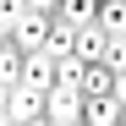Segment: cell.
<instances>
[{
  "label": "cell",
  "instance_id": "cell-1",
  "mask_svg": "<svg viewBox=\"0 0 126 126\" xmlns=\"http://www.w3.org/2000/svg\"><path fill=\"white\" fill-rule=\"evenodd\" d=\"M0 121L6 126H28V121H49V93H33V88H6L0 99Z\"/></svg>",
  "mask_w": 126,
  "mask_h": 126
},
{
  "label": "cell",
  "instance_id": "cell-2",
  "mask_svg": "<svg viewBox=\"0 0 126 126\" xmlns=\"http://www.w3.org/2000/svg\"><path fill=\"white\" fill-rule=\"evenodd\" d=\"M6 33H11V44L22 49V55H38V49L49 44V33H55V16H44V11H28V16H16Z\"/></svg>",
  "mask_w": 126,
  "mask_h": 126
},
{
  "label": "cell",
  "instance_id": "cell-3",
  "mask_svg": "<svg viewBox=\"0 0 126 126\" xmlns=\"http://www.w3.org/2000/svg\"><path fill=\"white\" fill-rule=\"evenodd\" d=\"M82 121V88H49V126H77Z\"/></svg>",
  "mask_w": 126,
  "mask_h": 126
},
{
  "label": "cell",
  "instance_id": "cell-4",
  "mask_svg": "<svg viewBox=\"0 0 126 126\" xmlns=\"http://www.w3.org/2000/svg\"><path fill=\"white\" fill-rule=\"evenodd\" d=\"M22 88H33V93H49L55 88V60L38 49V55H28V66H22Z\"/></svg>",
  "mask_w": 126,
  "mask_h": 126
},
{
  "label": "cell",
  "instance_id": "cell-5",
  "mask_svg": "<svg viewBox=\"0 0 126 126\" xmlns=\"http://www.w3.org/2000/svg\"><path fill=\"white\" fill-rule=\"evenodd\" d=\"M121 110H126V104H121L115 93H99V99H82V121H88V126H115V121H121Z\"/></svg>",
  "mask_w": 126,
  "mask_h": 126
},
{
  "label": "cell",
  "instance_id": "cell-6",
  "mask_svg": "<svg viewBox=\"0 0 126 126\" xmlns=\"http://www.w3.org/2000/svg\"><path fill=\"white\" fill-rule=\"evenodd\" d=\"M104 44H110V33H104V28H77L71 55L82 60V66H93V60H104Z\"/></svg>",
  "mask_w": 126,
  "mask_h": 126
},
{
  "label": "cell",
  "instance_id": "cell-7",
  "mask_svg": "<svg viewBox=\"0 0 126 126\" xmlns=\"http://www.w3.org/2000/svg\"><path fill=\"white\" fill-rule=\"evenodd\" d=\"M22 66H28V55L11 44V33L0 38V88H16V82H22Z\"/></svg>",
  "mask_w": 126,
  "mask_h": 126
},
{
  "label": "cell",
  "instance_id": "cell-8",
  "mask_svg": "<svg viewBox=\"0 0 126 126\" xmlns=\"http://www.w3.org/2000/svg\"><path fill=\"white\" fill-rule=\"evenodd\" d=\"M60 22L66 28H99V0H60Z\"/></svg>",
  "mask_w": 126,
  "mask_h": 126
},
{
  "label": "cell",
  "instance_id": "cell-9",
  "mask_svg": "<svg viewBox=\"0 0 126 126\" xmlns=\"http://www.w3.org/2000/svg\"><path fill=\"white\" fill-rule=\"evenodd\" d=\"M99 93H115V71L93 60V66H82V99H99Z\"/></svg>",
  "mask_w": 126,
  "mask_h": 126
},
{
  "label": "cell",
  "instance_id": "cell-10",
  "mask_svg": "<svg viewBox=\"0 0 126 126\" xmlns=\"http://www.w3.org/2000/svg\"><path fill=\"white\" fill-rule=\"evenodd\" d=\"M99 28L104 33H126V0H99Z\"/></svg>",
  "mask_w": 126,
  "mask_h": 126
},
{
  "label": "cell",
  "instance_id": "cell-11",
  "mask_svg": "<svg viewBox=\"0 0 126 126\" xmlns=\"http://www.w3.org/2000/svg\"><path fill=\"white\" fill-rule=\"evenodd\" d=\"M55 88H82V60H77V55L55 60Z\"/></svg>",
  "mask_w": 126,
  "mask_h": 126
},
{
  "label": "cell",
  "instance_id": "cell-12",
  "mask_svg": "<svg viewBox=\"0 0 126 126\" xmlns=\"http://www.w3.org/2000/svg\"><path fill=\"white\" fill-rule=\"evenodd\" d=\"M104 66H110V71H126V33H110V44H104Z\"/></svg>",
  "mask_w": 126,
  "mask_h": 126
},
{
  "label": "cell",
  "instance_id": "cell-13",
  "mask_svg": "<svg viewBox=\"0 0 126 126\" xmlns=\"http://www.w3.org/2000/svg\"><path fill=\"white\" fill-rule=\"evenodd\" d=\"M33 11H44V16H60V0H28Z\"/></svg>",
  "mask_w": 126,
  "mask_h": 126
},
{
  "label": "cell",
  "instance_id": "cell-14",
  "mask_svg": "<svg viewBox=\"0 0 126 126\" xmlns=\"http://www.w3.org/2000/svg\"><path fill=\"white\" fill-rule=\"evenodd\" d=\"M115 99L126 104V71H115Z\"/></svg>",
  "mask_w": 126,
  "mask_h": 126
}]
</instances>
